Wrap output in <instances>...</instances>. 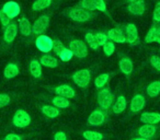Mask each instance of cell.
I'll list each match as a JSON object with an SVG mask.
<instances>
[{"instance_id": "1", "label": "cell", "mask_w": 160, "mask_h": 140, "mask_svg": "<svg viewBox=\"0 0 160 140\" xmlns=\"http://www.w3.org/2000/svg\"><path fill=\"white\" fill-rule=\"evenodd\" d=\"M68 16L75 22L82 23V22H87V21H89L92 18V12L89 11V10L83 9L81 7H76L69 10Z\"/></svg>"}, {"instance_id": "2", "label": "cell", "mask_w": 160, "mask_h": 140, "mask_svg": "<svg viewBox=\"0 0 160 140\" xmlns=\"http://www.w3.org/2000/svg\"><path fill=\"white\" fill-rule=\"evenodd\" d=\"M12 123L18 128H25V127H28L31 124V116L24 109H18L14 113Z\"/></svg>"}, {"instance_id": "3", "label": "cell", "mask_w": 160, "mask_h": 140, "mask_svg": "<svg viewBox=\"0 0 160 140\" xmlns=\"http://www.w3.org/2000/svg\"><path fill=\"white\" fill-rule=\"evenodd\" d=\"M98 103L100 105V107L102 109H108L110 107H112L113 105V95H112V92L110 89H101L98 93Z\"/></svg>"}, {"instance_id": "4", "label": "cell", "mask_w": 160, "mask_h": 140, "mask_svg": "<svg viewBox=\"0 0 160 140\" xmlns=\"http://www.w3.org/2000/svg\"><path fill=\"white\" fill-rule=\"evenodd\" d=\"M72 80L78 87L80 88H87L91 80V75L88 69H82L79 71L75 72L72 75Z\"/></svg>"}, {"instance_id": "5", "label": "cell", "mask_w": 160, "mask_h": 140, "mask_svg": "<svg viewBox=\"0 0 160 140\" xmlns=\"http://www.w3.org/2000/svg\"><path fill=\"white\" fill-rule=\"evenodd\" d=\"M69 49L78 58H85L88 55L87 45L80 40H73L69 43Z\"/></svg>"}, {"instance_id": "6", "label": "cell", "mask_w": 160, "mask_h": 140, "mask_svg": "<svg viewBox=\"0 0 160 140\" xmlns=\"http://www.w3.org/2000/svg\"><path fill=\"white\" fill-rule=\"evenodd\" d=\"M80 7L89 11H93V10H98L101 12L107 11V5L104 0H81Z\"/></svg>"}, {"instance_id": "7", "label": "cell", "mask_w": 160, "mask_h": 140, "mask_svg": "<svg viewBox=\"0 0 160 140\" xmlns=\"http://www.w3.org/2000/svg\"><path fill=\"white\" fill-rule=\"evenodd\" d=\"M48 24H49L48 16H41L40 18L34 22V24L32 25V33H34L38 36L43 35V34L45 33V31H46Z\"/></svg>"}, {"instance_id": "8", "label": "cell", "mask_w": 160, "mask_h": 140, "mask_svg": "<svg viewBox=\"0 0 160 140\" xmlns=\"http://www.w3.org/2000/svg\"><path fill=\"white\" fill-rule=\"evenodd\" d=\"M35 45L38 49L42 53H49L53 49V40L47 35H40L36 37Z\"/></svg>"}, {"instance_id": "9", "label": "cell", "mask_w": 160, "mask_h": 140, "mask_svg": "<svg viewBox=\"0 0 160 140\" xmlns=\"http://www.w3.org/2000/svg\"><path fill=\"white\" fill-rule=\"evenodd\" d=\"M125 38L126 42H128L131 45L138 44V31L137 27L133 23H129L125 27Z\"/></svg>"}, {"instance_id": "10", "label": "cell", "mask_w": 160, "mask_h": 140, "mask_svg": "<svg viewBox=\"0 0 160 140\" xmlns=\"http://www.w3.org/2000/svg\"><path fill=\"white\" fill-rule=\"evenodd\" d=\"M2 10L10 19L17 18L21 11L20 6H19V3H17L16 1H8V2H6L2 7Z\"/></svg>"}, {"instance_id": "11", "label": "cell", "mask_w": 160, "mask_h": 140, "mask_svg": "<svg viewBox=\"0 0 160 140\" xmlns=\"http://www.w3.org/2000/svg\"><path fill=\"white\" fill-rule=\"evenodd\" d=\"M105 120V114L100 109H96L90 114L88 118V124L91 126H101Z\"/></svg>"}, {"instance_id": "12", "label": "cell", "mask_w": 160, "mask_h": 140, "mask_svg": "<svg viewBox=\"0 0 160 140\" xmlns=\"http://www.w3.org/2000/svg\"><path fill=\"white\" fill-rule=\"evenodd\" d=\"M17 34H18V24L12 22L6 27L5 33H3V40L6 43H11L14 41Z\"/></svg>"}, {"instance_id": "13", "label": "cell", "mask_w": 160, "mask_h": 140, "mask_svg": "<svg viewBox=\"0 0 160 140\" xmlns=\"http://www.w3.org/2000/svg\"><path fill=\"white\" fill-rule=\"evenodd\" d=\"M156 131H157V127L155 125H148L145 124L138 129V135L142 138H145V139L149 140L150 138H152L155 136Z\"/></svg>"}, {"instance_id": "14", "label": "cell", "mask_w": 160, "mask_h": 140, "mask_svg": "<svg viewBox=\"0 0 160 140\" xmlns=\"http://www.w3.org/2000/svg\"><path fill=\"white\" fill-rule=\"evenodd\" d=\"M140 122L148 125H156L160 122V114L156 112H146L142 113L140 116Z\"/></svg>"}, {"instance_id": "15", "label": "cell", "mask_w": 160, "mask_h": 140, "mask_svg": "<svg viewBox=\"0 0 160 140\" xmlns=\"http://www.w3.org/2000/svg\"><path fill=\"white\" fill-rule=\"evenodd\" d=\"M55 93L58 96H62V98H66V99L73 98L76 95L75 90L68 84H62L59 87H57L55 89Z\"/></svg>"}, {"instance_id": "16", "label": "cell", "mask_w": 160, "mask_h": 140, "mask_svg": "<svg viewBox=\"0 0 160 140\" xmlns=\"http://www.w3.org/2000/svg\"><path fill=\"white\" fill-rule=\"evenodd\" d=\"M145 104H146V100H145L142 94H136L131 101V109L132 112H139L144 109Z\"/></svg>"}, {"instance_id": "17", "label": "cell", "mask_w": 160, "mask_h": 140, "mask_svg": "<svg viewBox=\"0 0 160 140\" xmlns=\"http://www.w3.org/2000/svg\"><path fill=\"white\" fill-rule=\"evenodd\" d=\"M145 2L144 1H137V2H129L127 10L134 16H142L145 12Z\"/></svg>"}, {"instance_id": "18", "label": "cell", "mask_w": 160, "mask_h": 140, "mask_svg": "<svg viewBox=\"0 0 160 140\" xmlns=\"http://www.w3.org/2000/svg\"><path fill=\"white\" fill-rule=\"evenodd\" d=\"M126 106H127V102L125 96L120 95L115 100V102L113 103V105H112V111H113L114 114H121L126 109Z\"/></svg>"}, {"instance_id": "19", "label": "cell", "mask_w": 160, "mask_h": 140, "mask_svg": "<svg viewBox=\"0 0 160 140\" xmlns=\"http://www.w3.org/2000/svg\"><path fill=\"white\" fill-rule=\"evenodd\" d=\"M108 38H110L111 41L115 43H125L126 38L125 35L120 29H111L108 32Z\"/></svg>"}, {"instance_id": "20", "label": "cell", "mask_w": 160, "mask_h": 140, "mask_svg": "<svg viewBox=\"0 0 160 140\" xmlns=\"http://www.w3.org/2000/svg\"><path fill=\"white\" fill-rule=\"evenodd\" d=\"M19 30L23 36H30L32 34V25L27 18H22L19 20Z\"/></svg>"}, {"instance_id": "21", "label": "cell", "mask_w": 160, "mask_h": 140, "mask_svg": "<svg viewBox=\"0 0 160 140\" xmlns=\"http://www.w3.org/2000/svg\"><path fill=\"white\" fill-rule=\"evenodd\" d=\"M120 69L122 70V72L124 75H129L132 71H133V61L131 60L129 57H123L121 58L120 60Z\"/></svg>"}, {"instance_id": "22", "label": "cell", "mask_w": 160, "mask_h": 140, "mask_svg": "<svg viewBox=\"0 0 160 140\" xmlns=\"http://www.w3.org/2000/svg\"><path fill=\"white\" fill-rule=\"evenodd\" d=\"M30 72L34 78H40L42 76V67H41L40 60H31V62H30Z\"/></svg>"}, {"instance_id": "23", "label": "cell", "mask_w": 160, "mask_h": 140, "mask_svg": "<svg viewBox=\"0 0 160 140\" xmlns=\"http://www.w3.org/2000/svg\"><path fill=\"white\" fill-rule=\"evenodd\" d=\"M3 75L7 79H12L19 75V67L16 64H9L6 66Z\"/></svg>"}, {"instance_id": "24", "label": "cell", "mask_w": 160, "mask_h": 140, "mask_svg": "<svg viewBox=\"0 0 160 140\" xmlns=\"http://www.w3.org/2000/svg\"><path fill=\"white\" fill-rule=\"evenodd\" d=\"M42 113L49 118H56V117L59 116L60 111H59V109H57V107H55V106H52V105H45V106L42 107Z\"/></svg>"}, {"instance_id": "25", "label": "cell", "mask_w": 160, "mask_h": 140, "mask_svg": "<svg viewBox=\"0 0 160 140\" xmlns=\"http://www.w3.org/2000/svg\"><path fill=\"white\" fill-rule=\"evenodd\" d=\"M40 62H41V65H43V66H45V67H48V68H56V67L58 66L57 59L49 55L42 56L40 59Z\"/></svg>"}, {"instance_id": "26", "label": "cell", "mask_w": 160, "mask_h": 140, "mask_svg": "<svg viewBox=\"0 0 160 140\" xmlns=\"http://www.w3.org/2000/svg\"><path fill=\"white\" fill-rule=\"evenodd\" d=\"M147 94L150 98H156L160 94V81H153L147 87Z\"/></svg>"}, {"instance_id": "27", "label": "cell", "mask_w": 160, "mask_h": 140, "mask_svg": "<svg viewBox=\"0 0 160 140\" xmlns=\"http://www.w3.org/2000/svg\"><path fill=\"white\" fill-rule=\"evenodd\" d=\"M52 103L57 109H67L70 105V102L68 101V99L62 98V96H55L52 100Z\"/></svg>"}, {"instance_id": "28", "label": "cell", "mask_w": 160, "mask_h": 140, "mask_svg": "<svg viewBox=\"0 0 160 140\" xmlns=\"http://www.w3.org/2000/svg\"><path fill=\"white\" fill-rule=\"evenodd\" d=\"M52 3V0H36L35 2L32 5V10L33 11H41L46 8H48Z\"/></svg>"}, {"instance_id": "29", "label": "cell", "mask_w": 160, "mask_h": 140, "mask_svg": "<svg viewBox=\"0 0 160 140\" xmlns=\"http://www.w3.org/2000/svg\"><path fill=\"white\" fill-rule=\"evenodd\" d=\"M109 74H102L100 76H98L94 79V84L98 89H103L107 85V83L109 82Z\"/></svg>"}, {"instance_id": "30", "label": "cell", "mask_w": 160, "mask_h": 140, "mask_svg": "<svg viewBox=\"0 0 160 140\" xmlns=\"http://www.w3.org/2000/svg\"><path fill=\"white\" fill-rule=\"evenodd\" d=\"M82 136L86 140H102L103 139L102 133H98V131H93V130L83 131Z\"/></svg>"}, {"instance_id": "31", "label": "cell", "mask_w": 160, "mask_h": 140, "mask_svg": "<svg viewBox=\"0 0 160 140\" xmlns=\"http://www.w3.org/2000/svg\"><path fill=\"white\" fill-rule=\"evenodd\" d=\"M85 38H86V42H87V44L89 45L90 48L97 49V48L99 47L98 43H97V40H96V36H94L93 34L87 33V34L85 35Z\"/></svg>"}, {"instance_id": "32", "label": "cell", "mask_w": 160, "mask_h": 140, "mask_svg": "<svg viewBox=\"0 0 160 140\" xmlns=\"http://www.w3.org/2000/svg\"><path fill=\"white\" fill-rule=\"evenodd\" d=\"M58 56H59V58L62 60V61H69V60L72 58L73 54L71 53V51L69 48H66V47H64V49L60 51Z\"/></svg>"}, {"instance_id": "33", "label": "cell", "mask_w": 160, "mask_h": 140, "mask_svg": "<svg viewBox=\"0 0 160 140\" xmlns=\"http://www.w3.org/2000/svg\"><path fill=\"white\" fill-rule=\"evenodd\" d=\"M103 51H104L105 56H111L115 51V44L113 42H107V44L103 46Z\"/></svg>"}, {"instance_id": "34", "label": "cell", "mask_w": 160, "mask_h": 140, "mask_svg": "<svg viewBox=\"0 0 160 140\" xmlns=\"http://www.w3.org/2000/svg\"><path fill=\"white\" fill-rule=\"evenodd\" d=\"M157 31H158V27H152L150 30L148 31L146 35V42L147 43H152L156 42V36H157Z\"/></svg>"}, {"instance_id": "35", "label": "cell", "mask_w": 160, "mask_h": 140, "mask_svg": "<svg viewBox=\"0 0 160 140\" xmlns=\"http://www.w3.org/2000/svg\"><path fill=\"white\" fill-rule=\"evenodd\" d=\"M96 40H97V43H98L99 46H104L108 42V35L104 33H98L96 34Z\"/></svg>"}, {"instance_id": "36", "label": "cell", "mask_w": 160, "mask_h": 140, "mask_svg": "<svg viewBox=\"0 0 160 140\" xmlns=\"http://www.w3.org/2000/svg\"><path fill=\"white\" fill-rule=\"evenodd\" d=\"M11 103V99L8 94H0V109L9 105Z\"/></svg>"}, {"instance_id": "37", "label": "cell", "mask_w": 160, "mask_h": 140, "mask_svg": "<svg viewBox=\"0 0 160 140\" xmlns=\"http://www.w3.org/2000/svg\"><path fill=\"white\" fill-rule=\"evenodd\" d=\"M53 49H54V51H55V54L59 55L60 51L64 49V45H62V43L60 42L59 40H55V41H53Z\"/></svg>"}, {"instance_id": "38", "label": "cell", "mask_w": 160, "mask_h": 140, "mask_svg": "<svg viewBox=\"0 0 160 140\" xmlns=\"http://www.w3.org/2000/svg\"><path fill=\"white\" fill-rule=\"evenodd\" d=\"M0 22L3 27H8L10 24V18L3 12V10H0Z\"/></svg>"}, {"instance_id": "39", "label": "cell", "mask_w": 160, "mask_h": 140, "mask_svg": "<svg viewBox=\"0 0 160 140\" xmlns=\"http://www.w3.org/2000/svg\"><path fill=\"white\" fill-rule=\"evenodd\" d=\"M150 64L153 68H156L158 71L160 72V57H158V56H152V57L150 58Z\"/></svg>"}, {"instance_id": "40", "label": "cell", "mask_w": 160, "mask_h": 140, "mask_svg": "<svg viewBox=\"0 0 160 140\" xmlns=\"http://www.w3.org/2000/svg\"><path fill=\"white\" fill-rule=\"evenodd\" d=\"M152 17H153V21H155V22H158V23L160 22V1L156 5Z\"/></svg>"}, {"instance_id": "41", "label": "cell", "mask_w": 160, "mask_h": 140, "mask_svg": "<svg viewBox=\"0 0 160 140\" xmlns=\"http://www.w3.org/2000/svg\"><path fill=\"white\" fill-rule=\"evenodd\" d=\"M54 140H67V136L64 131H57L54 136Z\"/></svg>"}, {"instance_id": "42", "label": "cell", "mask_w": 160, "mask_h": 140, "mask_svg": "<svg viewBox=\"0 0 160 140\" xmlns=\"http://www.w3.org/2000/svg\"><path fill=\"white\" fill-rule=\"evenodd\" d=\"M3 140H22V137L17 135V133H9V135L6 136Z\"/></svg>"}, {"instance_id": "43", "label": "cell", "mask_w": 160, "mask_h": 140, "mask_svg": "<svg viewBox=\"0 0 160 140\" xmlns=\"http://www.w3.org/2000/svg\"><path fill=\"white\" fill-rule=\"evenodd\" d=\"M156 42L159 43L160 44V27H158V31H157V36H156Z\"/></svg>"}, {"instance_id": "44", "label": "cell", "mask_w": 160, "mask_h": 140, "mask_svg": "<svg viewBox=\"0 0 160 140\" xmlns=\"http://www.w3.org/2000/svg\"><path fill=\"white\" fill-rule=\"evenodd\" d=\"M129 2H137V1H144V0H128Z\"/></svg>"}, {"instance_id": "45", "label": "cell", "mask_w": 160, "mask_h": 140, "mask_svg": "<svg viewBox=\"0 0 160 140\" xmlns=\"http://www.w3.org/2000/svg\"><path fill=\"white\" fill-rule=\"evenodd\" d=\"M133 140H147V139H145V138L139 137V138H135V139H133Z\"/></svg>"}]
</instances>
